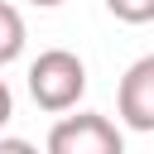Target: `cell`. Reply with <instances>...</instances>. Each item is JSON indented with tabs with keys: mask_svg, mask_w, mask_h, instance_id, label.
<instances>
[{
	"mask_svg": "<svg viewBox=\"0 0 154 154\" xmlns=\"http://www.w3.org/2000/svg\"><path fill=\"white\" fill-rule=\"evenodd\" d=\"M0 154H38L29 140H19V135H0Z\"/></svg>",
	"mask_w": 154,
	"mask_h": 154,
	"instance_id": "obj_6",
	"label": "cell"
},
{
	"mask_svg": "<svg viewBox=\"0 0 154 154\" xmlns=\"http://www.w3.org/2000/svg\"><path fill=\"white\" fill-rule=\"evenodd\" d=\"M29 96L38 111H72L87 96V63L72 48H43L29 63Z\"/></svg>",
	"mask_w": 154,
	"mask_h": 154,
	"instance_id": "obj_1",
	"label": "cell"
},
{
	"mask_svg": "<svg viewBox=\"0 0 154 154\" xmlns=\"http://www.w3.org/2000/svg\"><path fill=\"white\" fill-rule=\"evenodd\" d=\"M24 53V19L10 0H0V67Z\"/></svg>",
	"mask_w": 154,
	"mask_h": 154,
	"instance_id": "obj_4",
	"label": "cell"
},
{
	"mask_svg": "<svg viewBox=\"0 0 154 154\" xmlns=\"http://www.w3.org/2000/svg\"><path fill=\"white\" fill-rule=\"evenodd\" d=\"M43 154H125V135L106 116L77 111V116H63L48 130V149Z\"/></svg>",
	"mask_w": 154,
	"mask_h": 154,
	"instance_id": "obj_2",
	"label": "cell"
},
{
	"mask_svg": "<svg viewBox=\"0 0 154 154\" xmlns=\"http://www.w3.org/2000/svg\"><path fill=\"white\" fill-rule=\"evenodd\" d=\"M116 111L130 130H154V53L135 58L116 87Z\"/></svg>",
	"mask_w": 154,
	"mask_h": 154,
	"instance_id": "obj_3",
	"label": "cell"
},
{
	"mask_svg": "<svg viewBox=\"0 0 154 154\" xmlns=\"http://www.w3.org/2000/svg\"><path fill=\"white\" fill-rule=\"evenodd\" d=\"M120 24H154V0H106Z\"/></svg>",
	"mask_w": 154,
	"mask_h": 154,
	"instance_id": "obj_5",
	"label": "cell"
},
{
	"mask_svg": "<svg viewBox=\"0 0 154 154\" xmlns=\"http://www.w3.org/2000/svg\"><path fill=\"white\" fill-rule=\"evenodd\" d=\"M10 116H14V96H10V82L0 77V130L10 125Z\"/></svg>",
	"mask_w": 154,
	"mask_h": 154,
	"instance_id": "obj_7",
	"label": "cell"
},
{
	"mask_svg": "<svg viewBox=\"0 0 154 154\" xmlns=\"http://www.w3.org/2000/svg\"><path fill=\"white\" fill-rule=\"evenodd\" d=\"M29 5H43V10H53V5H63V0H29Z\"/></svg>",
	"mask_w": 154,
	"mask_h": 154,
	"instance_id": "obj_8",
	"label": "cell"
}]
</instances>
